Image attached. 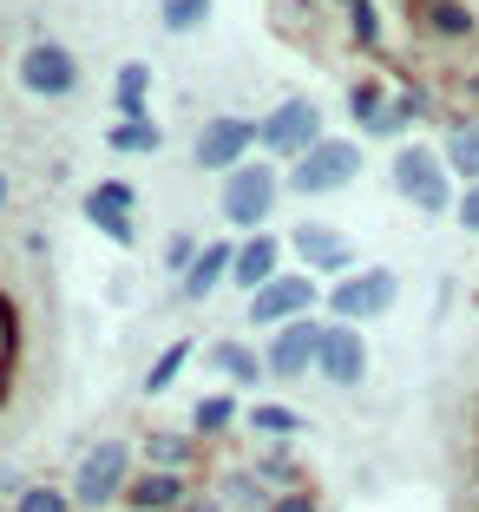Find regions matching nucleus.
Masks as SVG:
<instances>
[{
  "mask_svg": "<svg viewBox=\"0 0 479 512\" xmlns=\"http://www.w3.org/2000/svg\"><path fill=\"white\" fill-rule=\"evenodd\" d=\"M315 302H329L322 289H315V276L309 270H289V276H276L270 289H256V296L243 302V316H250V329H289V322L309 316Z\"/></svg>",
  "mask_w": 479,
  "mask_h": 512,
  "instance_id": "7",
  "label": "nucleus"
},
{
  "mask_svg": "<svg viewBox=\"0 0 479 512\" xmlns=\"http://www.w3.org/2000/svg\"><path fill=\"white\" fill-rule=\"evenodd\" d=\"M79 211H86V224L99 230L105 243H119V250H132V243H138V224H132V217H125V211H105L99 197H86V204H79Z\"/></svg>",
  "mask_w": 479,
  "mask_h": 512,
  "instance_id": "28",
  "label": "nucleus"
},
{
  "mask_svg": "<svg viewBox=\"0 0 479 512\" xmlns=\"http://www.w3.org/2000/svg\"><path fill=\"white\" fill-rule=\"evenodd\" d=\"M7 204H14V184H7V171H0V211H7Z\"/></svg>",
  "mask_w": 479,
  "mask_h": 512,
  "instance_id": "40",
  "label": "nucleus"
},
{
  "mask_svg": "<svg viewBox=\"0 0 479 512\" xmlns=\"http://www.w3.org/2000/svg\"><path fill=\"white\" fill-rule=\"evenodd\" d=\"M276 191H283V171L270 165V158H250L243 171H230L224 178V197H217V211H224V224L237 230H263V217L276 211Z\"/></svg>",
  "mask_w": 479,
  "mask_h": 512,
  "instance_id": "3",
  "label": "nucleus"
},
{
  "mask_svg": "<svg viewBox=\"0 0 479 512\" xmlns=\"http://www.w3.org/2000/svg\"><path fill=\"white\" fill-rule=\"evenodd\" d=\"M125 506H132V512H184V506H191V480H184V473L145 467L132 480V493H125Z\"/></svg>",
  "mask_w": 479,
  "mask_h": 512,
  "instance_id": "15",
  "label": "nucleus"
},
{
  "mask_svg": "<svg viewBox=\"0 0 479 512\" xmlns=\"http://www.w3.org/2000/svg\"><path fill=\"white\" fill-rule=\"evenodd\" d=\"M86 197H99L105 211H125V217L138 211V184H125V178H99V184H92Z\"/></svg>",
  "mask_w": 479,
  "mask_h": 512,
  "instance_id": "34",
  "label": "nucleus"
},
{
  "mask_svg": "<svg viewBox=\"0 0 479 512\" xmlns=\"http://www.w3.org/2000/svg\"><path fill=\"white\" fill-rule=\"evenodd\" d=\"M217 14V0H158V27L165 33H197Z\"/></svg>",
  "mask_w": 479,
  "mask_h": 512,
  "instance_id": "29",
  "label": "nucleus"
},
{
  "mask_svg": "<svg viewBox=\"0 0 479 512\" xmlns=\"http://www.w3.org/2000/svg\"><path fill=\"white\" fill-rule=\"evenodd\" d=\"M112 112L119 119H151V60H125L112 73Z\"/></svg>",
  "mask_w": 479,
  "mask_h": 512,
  "instance_id": "18",
  "label": "nucleus"
},
{
  "mask_svg": "<svg viewBox=\"0 0 479 512\" xmlns=\"http://www.w3.org/2000/svg\"><path fill=\"white\" fill-rule=\"evenodd\" d=\"M322 106H315L309 92H289V99H276L263 119H256V145H263V158H289V165H302L315 145H322Z\"/></svg>",
  "mask_w": 479,
  "mask_h": 512,
  "instance_id": "2",
  "label": "nucleus"
},
{
  "mask_svg": "<svg viewBox=\"0 0 479 512\" xmlns=\"http://www.w3.org/2000/svg\"><path fill=\"white\" fill-rule=\"evenodd\" d=\"M0 493H7V499H20V493H27V480H20L14 467H0Z\"/></svg>",
  "mask_w": 479,
  "mask_h": 512,
  "instance_id": "38",
  "label": "nucleus"
},
{
  "mask_svg": "<svg viewBox=\"0 0 479 512\" xmlns=\"http://www.w3.org/2000/svg\"><path fill=\"white\" fill-rule=\"evenodd\" d=\"M427 7H447V0H407V14H427Z\"/></svg>",
  "mask_w": 479,
  "mask_h": 512,
  "instance_id": "41",
  "label": "nucleus"
},
{
  "mask_svg": "<svg viewBox=\"0 0 479 512\" xmlns=\"http://www.w3.org/2000/svg\"><path fill=\"white\" fill-rule=\"evenodd\" d=\"M197 256H204V243H197L191 230H171V243H165V270L178 276V283L191 276V263H197Z\"/></svg>",
  "mask_w": 479,
  "mask_h": 512,
  "instance_id": "33",
  "label": "nucleus"
},
{
  "mask_svg": "<svg viewBox=\"0 0 479 512\" xmlns=\"http://www.w3.org/2000/svg\"><path fill=\"white\" fill-rule=\"evenodd\" d=\"M440 158H447L453 178L479 184V119H460V125H453V132H447V151H440Z\"/></svg>",
  "mask_w": 479,
  "mask_h": 512,
  "instance_id": "26",
  "label": "nucleus"
},
{
  "mask_svg": "<svg viewBox=\"0 0 479 512\" xmlns=\"http://www.w3.org/2000/svg\"><path fill=\"white\" fill-rule=\"evenodd\" d=\"M414 20H420L427 40H473V33H479L473 0H447V7H427V14H414Z\"/></svg>",
  "mask_w": 479,
  "mask_h": 512,
  "instance_id": "20",
  "label": "nucleus"
},
{
  "mask_svg": "<svg viewBox=\"0 0 479 512\" xmlns=\"http://www.w3.org/2000/svg\"><path fill=\"white\" fill-rule=\"evenodd\" d=\"M460 99H466V106H479V66H466V79H460Z\"/></svg>",
  "mask_w": 479,
  "mask_h": 512,
  "instance_id": "39",
  "label": "nucleus"
},
{
  "mask_svg": "<svg viewBox=\"0 0 479 512\" xmlns=\"http://www.w3.org/2000/svg\"><path fill=\"white\" fill-rule=\"evenodd\" d=\"M20 86L33 92V99H73L79 92V60L66 40H33L27 53H20Z\"/></svg>",
  "mask_w": 479,
  "mask_h": 512,
  "instance_id": "9",
  "label": "nucleus"
},
{
  "mask_svg": "<svg viewBox=\"0 0 479 512\" xmlns=\"http://www.w3.org/2000/svg\"><path fill=\"white\" fill-rule=\"evenodd\" d=\"M14 512H79V506H73V486H27L14 499Z\"/></svg>",
  "mask_w": 479,
  "mask_h": 512,
  "instance_id": "32",
  "label": "nucleus"
},
{
  "mask_svg": "<svg viewBox=\"0 0 479 512\" xmlns=\"http://www.w3.org/2000/svg\"><path fill=\"white\" fill-rule=\"evenodd\" d=\"M289 250H296L302 263H309V276H335V283L361 276V250L342 237V230H329V224H296Z\"/></svg>",
  "mask_w": 479,
  "mask_h": 512,
  "instance_id": "10",
  "label": "nucleus"
},
{
  "mask_svg": "<svg viewBox=\"0 0 479 512\" xmlns=\"http://www.w3.org/2000/svg\"><path fill=\"white\" fill-rule=\"evenodd\" d=\"M191 355H197V342H191V335H178L171 348H158V362L145 368V394H165L171 381L184 375V362H191Z\"/></svg>",
  "mask_w": 479,
  "mask_h": 512,
  "instance_id": "27",
  "label": "nucleus"
},
{
  "mask_svg": "<svg viewBox=\"0 0 479 512\" xmlns=\"http://www.w3.org/2000/svg\"><path fill=\"white\" fill-rule=\"evenodd\" d=\"M132 447L125 440H99V447L79 460V480H73V506L79 512H105L112 499H125L132 493Z\"/></svg>",
  "mask_w": 479,
  "mask_h": 512,
  "instance_id": "4",
  "label": "nucleus"
},
{
  "mask_svg": "<svg viewBox=\"0 0 479 512\" xmlns=\"http://www.w3.org/2000/svg\"><path fill=\"white\" fill-rule=\"evenodd\" d=\"M315 375L329 381V388H361V375H368V342H361V329H355V322H329Z\"/></svg>",
  "mask_w": 479,
  "mask_h": 512,
  "instance_id": "12",
  "label": "nucleus"
},
{
  "mask_svg": "<svg viewBox=\"0 0 479 512\" xmlns=\"http://www.w3.org/2000/svg\"><path fill=\"white\" fill-rule=\"evenodd\" d=\"M276 512H322V506H315V493L302 486V493H283V499H276Z\"/></svg>",
  "mask_w": 479,
  "mask_h": 512,
  "instance_id": "36",
  "label": "nucleus"
},
{
  "mask_svg": "<svg viewBox=\"0 0 479 512\" xmlns=\"http://www.w3.org/2000/svg\"><path fill=\"white\" fill-rule=\"evenodd\" d=\"M322 335H329V322H315V316H302V322H289V329H276V335H270V348H263V362H270V381H296V375H309V368L322 362Z\"/></svg>",
  "mask_w": 479,
  "mask_h": 512,
  "instance_id": "11",
  "label": "nucleus"
},
{
  "mask_svg": "<svg viewBox=\"0 0 479 512\" xmlns=\"http://www.w3.org/2000/svg\"><path fill=\"white\" fill-rule=\"evenodd\" d=\"M256 151V119H237V112H217V119L197 125V145H191V165L197 171H243Z\"/></svg>",
  "mask_w": 479,
  "mask_h": 512,
  "instance_id": "6",
  "label": "nucleus"
},
{
  "mask_svg": "<svg viewBox=\"0 0 479 512\" xmlns=\"http://www.w3.org/2000/svg\"><path fill=\"white\" fill-rule=\"evenodd\" d=\"M342 106H348V119H355L361 132H375V125L394 112V92H388V79H355Z\"/></svg>",
  "mask_w": 479,
  "mask_h": 512,
  "instance_id": "22",
  "label": "nucleus"
},
{
  "mask_svg": "<svg viewBox=\"0 0 479 512\" xmlns=\"http://www.w3.org/2000/svg\"><path fill=\"white\" fill-rule=\"evenodd\" d=\"M138 453H145V467H158V473H191L197 460H204V440L191 434V427H151L145 440H138Z\"/></svg>",
  "mask_w": 479,
  "mask_h": 512,
  "instance_id": "14",
  "label": "nucleus"
},
{
  "mask_svg": "<svg viewBox=\"0 0 479 512\" xmlns=\"http://www.w3.org/2000/svg\"><path fill=\"white\" fill-rule=\"evenodd\" d=\"M204 362L217 368V375H230L237 388H263V381H270V362H263V355H256L250 342H237V335L210 342V348H204Z\"/></svg>",
  "mask_w": 479,
  "mask_h": 512,
  "instance_id": "17",
  "label": "nucleus"
},
{
  "mask_svg": "<svg viewBox=\"0 0 479 512\" xmlns=\"http://www.w3.org/2000/svg\"><path fill=\"white\" fill-rule=\"evenodd\" d=\"M165 145V125L158 119H112L105 125V151H125V158H151Z\"/></svg>",
  "mask_w": 479,
  "mask_h": 512,
  "instance_id": "21",
  "label": "nucleus"
},
{
  "mask_svg": "<svg viewBox=\"0 0 479 512\" xmlns=\"http://www.w3.org/2000/svg\"><path fill=\"white\" fill-rule=\"evenodd\" d=\"M243 421H250L256 434H270L276 447H283V440H296L302 427H309V414H302V407H289V401H256L250 414H243Z\"/></svg>",
  "mask_w": 479,
  "mask_h": 512,
  "instance_id": "24",
  "label": "nucleus"
},
{
  "mask_svg": "<svg viewBox=\"0 0 479 512\" xmlns=\"http://www.w3.org/2000/svg\"><path fill=\"white\" fill-rule=\"evenodd\" d=\"M230 270H237V243H224V237L204 243V256L191 263V276L178 283V296H184V302H210L217 289L230 283Z\"/></svg>",
  "mask_w": 479,
  "mask_h": 512,
  "instance_id": "16",
  "label": "nucleus"
},
{
  "mask_svg": "<svg viewBox=\"0 0 479 512\" xmlns=\"http://www.w3.org/2000/svg\"><path fill=\"white\" fill-rule=\"evenodd\" d=\"M250 473L270 486L276 499H283V493H302V486H309V480H302V467H296V453H289V440H283V447H270V453H256V467H250Z\"/></svg>",
  "mask_w": 479,
  "mask_h": 512,
  "instance_id": "25",
  "label": "nucleus"
},
{
  "mask_svg": "<svg viewBox=\"0 0 479 512\" xmlns=\"http://www.w3.org/2000/svg\"><path fill=\"white\" fill-rule=\"evenodd\" d=\"M361 165H368V145H355V138H322L302 165H289V191H296V197L342 191V184L361 178Z\"/></svg>",
  "mask_w": 479,
  "mask_h": 512,
  "instance_id": "5",
  "label": "nucleus"
},
{
  "mask_svg": "<svg viewBox=\"0 0 479 512\" xmlns=\"http://www.w3.org/2000/svg\"><path fill=\"white\" fill-rule=\"evenodd\" d=\"M394 191L414 204L420 217H453L460 211V191H453V171L434 145H394Z\"/></svg>",
  "mask_w": 479,
  "mask_h": 512,
  "instance_id": "1",
  "label": "nucleus"
},
{
  "mask_svg": "<svg viewBox=\"0 0 479 512\" xmlns=\"http://www.w3.org/2000/svg\"><path fill=\"white\" fill-rule=\"evenodd\" d=\"M184 512H230V506L217 493H191V506H184Z\"/></svg>",
  "mask_w": 479,
  "mask_h": 512,
  "instance_id": "37",
  "label": "nucleus"
},
{
  "mask_svg": "<svg viewBox=\"0 0 479 512\" xmlns=\"http://www.w3.org/2000/svg\"><path fill=\"white\" fill-rule=\"evenodd\" d=\"M394 296H401V276L381 270V263H368L361 276H348V283H335V289H329V316H335V322H355V329H361V322L388 316Z\"/></svg>",
  "mask_w": 479,
  "mask_h": 512,
  "instance_id": "8",
  "label": "nucleus"
},
{
  "mask_svg": "<svg viewBox=\"0 0 479 512\" xmlns=\"http://www.w3.org/2000/svg\"><path fill=\"white\" fill-rule=\"evenodd\" d=\"M283 237H270V230H256V237L237 243V270H230V283L243 289V296H256V289H270L276 276H283Z\"/></svg>",
  "mask_w": 479,
  "mask_h": 512,
  "instance_id": "13",
  "label": "nucleus"
},
{
  "mask_svg": "<svg viewBox=\"0 0 479 512\" xmlns=\"http://www.w3.org/2000/svg\"><path fill=\"white\" fill-rule=\"evenodd\" d=\"M348 33H355L361 53H381V46H388L381 40V7L375 0H355V7H348Z\"/></svg>",
  "mask_w": 479,
  "mask_h": 512,
  "instance_id": "31",
  "label": "nucleus"
},
{
  "mask_svg": "<svg viewBox=\"0 0 479 512\" xmlns=\"http://www.w3.org/2000/svg\"><path fill=\"white\" fill-rule=\"evenodd\" d=\"M243 414H250V407H243L237 394H224V388H217V394H197V407H191V434H197V440H217V434H230Z\"/></svg>",
  "mask_w": 479,
  "mask_h": 512,
  "instance_id": "19",
  "label": "nucleus"
},
{
  "mask_svg": "<svg viewBox=\"0 0 479 512\" xmlns=\"http://www.w3.org/2000/svg\"><path fill=\"white\" fill-rule=\"evenodd\" d=\"M453 217H460L466 237H479V184H466V197H460V211H453Z\"/></svg>",
  "mask_w": 479,
  "mask_h": 512,
  "instance_id": "35",
  "label": "nucleus"
},
{
  "mask_svg": "<svg viewBox=\"0 0 479 512\" xmlns=\"http://www.w3.org/2000/svg\"><path fill=\"white\" fill-rule=\"evenodd\" d=\"M394 119L414 132V125H427V119H440V99L427 86H407V92H394Z\"/></svg>",
  "mask_w": 479,
  "mask_h": 512,
  "instance_id": "30",
  "label": "nucleus"
},
{
  "mask_svg": "<svg viewBox=\"0 0 479 512\" xmlns=\"http://www.w3.org/2000/svg\"><path fill=\"white\" fill-rule=\"evenodd\" d=\"M217 499H224L230 512H276V493L263 480H256L250 467H237V473H224V480H217Z\"/></svg>",
  "mask_w": 479,
  "mask_h": 512,
  "instance_id": "23",
  "label": "nucleus"
}]
</instances>
